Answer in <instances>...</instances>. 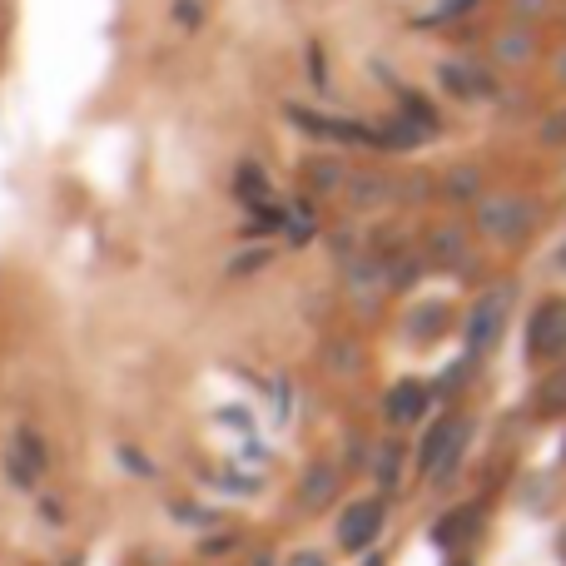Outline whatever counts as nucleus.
<instances>
[{
	"instance_id": "obj_1",
	"label": "nucleus",
	"mask_w": 566,
	"mask_h": 566,
	"mask_svg": "<svg viewBox=\"0 0 566 566\" xmlns=\"http://www.w3.org/2000/svg\"><path fill=\"white\" fill-rule=\"evenodd\" d=\"M566 353V298H547L532 313V358H562Z\"/></svg>"
},
{
	"instance_id": "obj_2",
	"label": "nucleus",
	"mask_w": 566,
	"mask_h": 566,
	"mask_svg": "<svg viewBox=\"0 0 566 566\" xmlns=\"http://www.w3.org/2000/svg\"><path fill=\"white\" fill-rule=\"evenodd\" d=\"M378 532H383V507H378V502H353V507L343 512V522H338V547L363 552V547L378 542Z\"/></svg>"
},
{
	"instance_id": "obj_3",
	"label": "nucleus",
	"mask_w": 566,
	"mask_h": 566,
	"mask_svg": "<svg viewBox=\"0 0 566 566\" xmlns=\"http://www.w3.org/2000/svg\"><path fill=\"white\" fill-rule=\"evenodd\" d=\"M502 303H507V293H487V298L477 303V313H472V323H467V348H472V353H482V348L502 333V328H497V323H502Z\"/></svg>"
},
{
	"instance_id": "obj_4",
	"label": "nucleus",
	"mask_w": 566,
	"mask_h": 566,
	"mask_svg": "<svg viewBox=\"0 0 566 566\" xmlns=\"http://www.w3.org/2000/svg\"><path fill=\"white\" fill-rule=\"evenodd\" d=\"M423 403H427V393L418 383H398V388L388 393V418H393V423H418Z\"/></svg>"
},
{
	"instance_id": "obj_5",
	"label": "nucleus",
	"mask_w": 566,
	"mask_h": 566,
	"mask_svg": "<svg viewBox=\"0 0 566 566\" xmlns=\"http://www.w3.org/2000/svg\"><path fill=\"white\" fill-rule=\"evenodd\" d=\"M333 482H338V472H333L328 462H318V467L308 472V482H303V507H323L328 492H333Z\"/></svg>"
},
{
	"instance_id": "obj_6",
	"label": "nucleus",
	"mask_w": 566,
	"mask_h": 566,
	"mask_svg": "<svg viewBox=\"0 0 566 566\" xmlns=\"http://www.w3.org/2000/svg\"><path fill=\"white\" fill-rule=\"evenodd\" d=\"M452 437H457V423H442L432 437H427L423 457H418V462H423V472H437V467H442V457H447V442H452Z\"/></svg>"
},
{
	"instance_id": "obj_7",
	"label": "nucleus",
	"mask_w": 566,
	"mask_h": 566,
	"mask_svg": "<svg viewBox=\"0 0 566 566\" xmlns=\"http://www.w3.org/2000/svg\"><path fill=\"white\" fill-rule=\"evenodd\" d=\"M562 403H566V373L557 378V383H547V388H542V408H552V413H557Z\"/></svg>"
},
{
	"instance_id": "obj_8",
	"label": "nucleus",
	"mask_w": 566,
	"mask_h": 566,
	"mask_svg": "<svg viewBox=\"0 0 566 566\" xmlns=\"http://www.w3.org/2000/svg\"><path fill=\"white\" fill-rule=\"evenodd\" d=\"M174 15H184V20L194 25V20H199V5H194V0H179V5H174Z\"/></svg>"
},
{
	"instance_id": "obj_9",
	"label": "nucleus",
	"mask_w": 566,
	"mask_h": 566,
	"mask_svg": "<svg viewBox=\"0 0 566 566\" xmlns=\"http://www.w3.org/2000/svg\"><path fill=\"white\" fill-rule=\"evenodd\" d=\"M293 566H323V562H318V557H298Z\"/></svg>"
}]
</instances>
